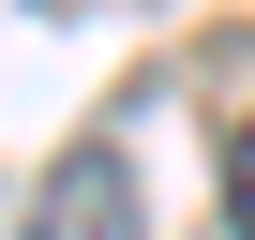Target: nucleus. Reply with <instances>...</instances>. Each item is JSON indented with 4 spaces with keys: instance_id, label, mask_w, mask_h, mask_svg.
Listing matches in <instances>:
<instances>
[{
    "instance_id": "obj_1",
    "label": "nucleus",
    "mask_w": 255,
    "mask_h": 240,
    "mask_svg": "<svg viewBox=\"0 0 255 240\" xmlns=\"http://www.w3.org/2000/svg\"><path fill=\"white\" fill-rule=\"evenodd\" d=\"M30 240H150V225H135V165H120L105 135H90V150H60V180H45V225H30Z\"/></svg>"
},
{
    "instance_id": "obj_2",
    "label": "nucleus",
    "mask_w": 255,
    "mask_h": 240,
    "mask_svg": "<svg viewBox=\"0 0 255 240\" xmlns=\"http://www.w3.org/2000/svg\"><path fill=\"white\" fill-rule=\"evenodd\" d=\"M225 210H240V240H255V120L225 135Z\"/></svg>"
}]
</instances>
